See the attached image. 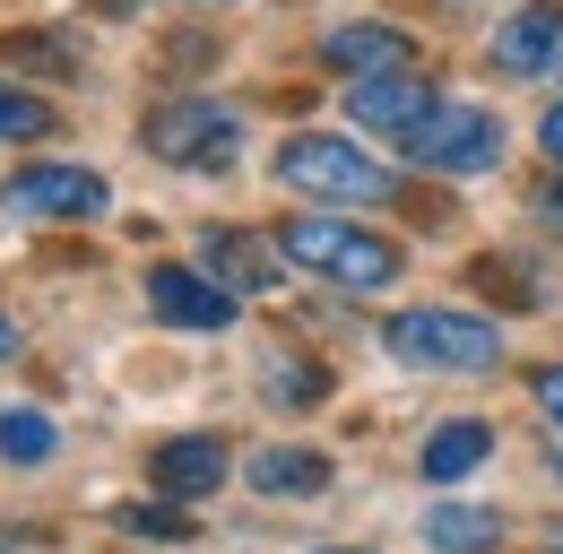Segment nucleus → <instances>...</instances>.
<instances>
[{
	"instance_id": "12",
	"label": "nucleus",
	"mask_w": 563,
	"mask_h": 554,
	"mask_svg": "<svg viewBox=\"0 0 563 554\" xmlns=\"http://www.w3.org/2000/svg\"><path fill=\"white\" fill-rule=\"evenodd\" d=\"M252 494H269V502H312V494H330V459L321 451H303V442H278V451H252Z\"/></svg>"
},
{
	"instance_id": "24",
	"label": "nucleus",
	"mask_w": 563,
	"mask_h": 554,
	"mask_svg": "<svg viewBox=\"0 0 563 554\" xmlns=\"http://www.w3.org/2000/svg\"><path fill=\"white\" fill-rule=\"evenodd\" d=\"M547 554H563V520H555V529H547Z\"/></svg>"
},
{
	"instance_id": "6",
	"label": "nucleus",
	"mask_w": 563,
	"mask_h": 554,
	"mask_svg": "<svg viewBox=\"0 0 563 554\" xmlns=\"http://www.w3.org/2000/svg\"><path fill=\"white\" fill-rule=\"evenodd\" d=\"M104 174H87V165H26V174H9L0 182V208L9 217H44V225H87V217H104Z\"/></svg>"
},
{
	"instance_id": "5",
	"label": "nucleus",
	"mask_w": 563,
	"mask_h": 554,
	"mask_svg": "<svg viewBox=\"0 0 563 554\" xmlns=\"http://www.w3.org/2000/svg\"><path fill=\"white\" fill-rule=\"evenodd\" d=\"M408 165L442 174V182H468V174H494L503 165V122L486 104H433L408 138Z\"/></svg>"
},
{
	"instance_id": "10",
	"label": "nucleus",
	"mask_w": 563,
	"mask_h": 554,
	"mask_svg": "<svg viewBox=\"0 0 563 554\" xmlns=\"http://www.w3.org/2000/svg\"><path fill=\"white\" fill-rule=\"evenodd\" d=\"M321 62L339 78H373V69H417V35L408 26H382V18H355L321 35Z\"/></svg>"
},
{
	"instance_id": "26",
	"label": "nucleus",
	"mask_w": 563,
	"mask_h": 554,
	"mask_svg": "<svg viewBox=\"0 0 563 554\" xmlns=\"http://www.w3.org/2000/svg\"><path fill=\"white\" fill-rule=\"evenodd\" d=\"M555 468H563V442H555Z\"/></svg>"
},
{
	"instance_id": "27",
	"label": "nucleus",
	"mask_w": 563,
	"mask_h": 554,
	"mask_svg": "<svg viewBox=\"0 0 563 554\" xmlns=\"http://www.w3.org/2000/svg\"><path fill=\"white\" fill-rule=\"evenodd\" d=\"M460 9H477V0H460Z\"/></svg>"
},
{
	"instance_id": "14",
	"label": "nucleus",
	"mask_w": 563,
	"mask_h": 554,
	"mask_svg": "<svg viewBox=\"0 0 563 554\" xmlns=\"http://www.w3.org/2000/svg\"><path fill=\"white\" fill-rule=\"evenodd\" d=\"M200 252H209V277H217V286H234V295H269V286H278V252H269L261 234H234V225H217Z\"/></svg>"
},
{
	"instance_id": "3",
	"label": "nucleus",
	"mask_w": 563,
	"mask_h": 554,
	"mask_svg": "<svg viewBox=\"0 0 563 554\" xmlns=\"http://www.w3.org/2000/svg\"><path fill=\"white\" fill-rule=\"evenodd\" d=\"M382 346L417 373H494L503 364V330L486 312H451V303H417V312H390Z\"/></svg>"
},
{
	"instance_id": "13",
	"label": "nucleus",
	"mask_w": 563,
	"mask_h": 554,
	"mask_svg": "<svg viewBox=\"0 0 563 554\" xmlns=\"http://www.w3.org/2000/svg\"><path fill=\"white\" fill-rule=\"evenodd\" d=\"M486 451H494V424H486V416H451V424H433V442L417 451V468L433 485H460V477L486 468Z\"/></svg>"
},
{
	"instance_id": "11",
	"label": "nucleus",
	"mask_w": 563,
	"mask_h": 554,
	"mask_svg": "<svg viewBox=\"0 0 563 554\" xmlns=\"http://www.w3.org/2000/svg\"><path fill=\"white\" fill-rule=\"evenodd\" d=\"M147 477H156V494H174V502H200V494H217V485H225V442H217V433L156 442Z\"/></svg>"
},
{
	"instance_id": "17",
	"label": "nucleus",
	"mask_w": 563,
	"mask_h": 554,
	"mask_svg": "<svg viewBox=\"0 0 563 554\" xmlns=\"http://www.w3.org/2000/svg\"><path fill=\"white\" fill-rule=\"evenodd\" d=\"M0 138H53V104L18 78H0Z\"/></svg>"
},
{
	"instance_id": "1",
	"label": "nucleus",
	"mask_w": 563,
	"mask_h": 554,
	"mask_svg": "<svg viewBox=\"0 0 563 554\" xmlns=\"http://www.w3.org/2000/svg\"><path fill=\"white\" fill-rule=\"evenodd\" d=\"M278 261H295L321 286H347V295H382L399 286V243L355 225V217H286L278 225Z\"/></svg>"
},
{
	"instance_id": "18",
	"label": "nucleus",
	"mask_w": 563,
	"mask_h": 554,
	"mask_svg": "<svg viewBox=\"0 0 563 554\" xmlns=\"http://www.w3.org/2000/svg\"><path fill=\"white\" fill-rule=\"evenodd\" d=\"M113 520H122L131 538H165V546H174V538H191V511H183V502H122Z\"/></svg>"
},
{
	"instance_id": "8",
	"label": "nucleus",
	"mask_w": 563,
	"mask_h": 554,
	"mask_svg": "<svg viewBox=\"0 0 563 554\" xmlns=\"http://www.w3.org/2000/svg\"><path fill=\"white\" fill-rule=\"evenodd\" d=\"M147 312L165 330H225L234 321V286H217L209 269H147Z\"/></svg>"
},
{
	"instance_id": "20",
	"label": "nucleus",
	"mask_w": 563,
	"mask_h": 554,
	"mask_svg": "<svg viewBox=\"0 0 563 554\" xmlns=\"http://www.w3.org/2000/svg\"><path fill=\"white\" fill-rule=\"evenodd\" d=\"M529 390H538V408H547V424L563 433V364H547V373H538Z\"/></svg>"
},
{
	"instance_id": "4",
	"label": "nucleus",
	"mask_w": 563,
	"mask_h": 554,
	"mask_svg": "<svg viewBox=\"0 0 563 554\" xmlns=\"http://www.w3.org/2000/svg\"><path fill=\"white\" fill-rule=\"evenodd\" d=\"M147 156H156V165H183V174H234L243 113L217 104V96H174V104L147 113Z\"/></svg>"
},
{
	"instance_id": "19",
	"label": "nucleus",
	"mask_w": 563,
	"mask_h": 554,
	"mask_svg": "<svg viewBox=\"0 0 563 554\" xmlns=\"http://www.w3.org/2000/svg\"><path fill=\"white\" fill-rule=\"evenodd\" d=\"M0 53L26 69H53V78H70L78 69V44H62V35H0Z\"/></svg>"
},
{
	"instance_id": "7",
	"label": "nucleus",
	"mask_w": 563,
	"mask_h": 554,
	"mask_svg": "<svg viewBox=\"0 0 563 554\" xmlns=\"http://www.w3.org/2000/svg\"><path fill=\"white\" fill-rule=\"evenodd\" d=\"M442 96H433V78L424 69H373V78H347V113L364 122L373 138H417V122L433 113Z\"/></svg>"
},
{
	"instance_id": "2",
	"label": "nucleus",
	"mask_w": 563,
	"mask_h": 554,
	"mask_svg": "<svg viewBox=\"0 0 563 554\" xmlns=\"http://www.w3.org/2000/svg\"><path fill=\"white\" fill-rule=\"evenodd\" d=\"M278 182H286V191H303V200H355V208L399 200V174H390L373 147L339 138V131H295L278 147Z\"/></svg>"
},
{
	"instance_id": "23",
	"label": "nucleus",
	"mask_w": 563,
	"mask_h": 554,
	"mask_svg": "<svg viewBox=\"0 0 563 554\" xmlns=\"http://www.w3.org/2000/svg\"><path fill=\"white\" fill-rule=\"evenodd\" d=\"M9 355H18V321L0 312V364H9Z\"/></svg>"
},
{
	"instance_id": "22",
	"label": "nucleus",
	"mask_w": 563,
	"mask_h": 554,
	"mask_svg": "<svg viewBox=\"0 0 563 554\" xmlns=\"http://www.w3.org/2000/svg\"><path fill=\"white\" fill-rule=\"evenodd\" d=\"M538 147L555 156V174H563V104H555V113H547V122H538Z\"/></svg>"
},
{
	"instance_id": "9",
	"label": "nucleus",
	"mask_w": 563,
	"mask_h": 554,
	"mask_svg": "<svg viewBox=\"0 0 563 554\" xmlns=\"http://www.w3.org/2000/svg\"><path fill=\"white\" fill-rule=\"evenodd\" d=\"M494 69L503 78H547L563 69V0H529L494 26Z\"/></svg>"
},
{
	"instance_id": "15",
	"label": "nucleus",
	"mask_w": 563,
	"mask_h": 554,
	"mask_svg": "<svg viewBox=\"0 0 563 554\" xmlns=\"http://www.w3.org/2000/svg\"><path fill=\"white\" fill-rule=\"evenodd\" d=\"M503 538H511V520L486 511V502H433L424 511V546H442V554H494Z\"/></svg>"
},
{
	"instance_id": "16",
	"label": "nucleus",
	"mask_w": 563,
	"mask_h": 554,
	"mask_svg": "<svg viewBox=\"0 0 563 554\" xmlns=\"http://www.w3.org/2000/svg\"><path fill=\"white\" fill-rule=\"evenodd\" d=\"M62 451V424L44 408H0V459H18V468H44Z\"/></svg>"
},
{
	"instance_id": "25",
	"label": "nucleus",
	"mask_w": 563,
	"mask_h": 554,
	"mask_svg": "<svg viewBox=\"0 0 563 554\" xmlns=\"http://www.w3.org/2000/svg\"><path fill=\"white\" fill-rule=\"evenodd\" d=\"M321 554H364V546H321Z\"/></svg>"
},
{
	"instance_id": "21",
	"label": "nucleus",
	"mask_w": 563,
	"mask_h": 554,
	"mask_svg": "<svg viewBox=\"0 0 563 554\" xmlns=\"http://www.w3.org/2000/svg\"><path fill=\"white\" fill-rule=\"evenodd\" d=\"M529 208H538L547 225H563V182H538V191H529Z\"/></svg>"
}]
</instances>
